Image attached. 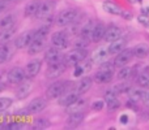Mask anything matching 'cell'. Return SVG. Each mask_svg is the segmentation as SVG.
I'll list each match as a JSON object with an SVG mask.
<instances>
[{"label": "cell", "instance_id": "obj_1", "mask_svg": "<svg viewBox=\"0 0 149 130\" xmlns=\"http://www.w3.org/2000/svg\"><path fill=\"white\" fill-rule=\"evenodd\" d=\"M114 63H103L101 64V68L97 73L94 74V81L98 83H109L113 79L114 76Z\"/></svg>", "mask_w": 149, "mask_h": 130}, {"label": "cell", "instance_id": "obj_2", "mask_svg": "<svg viewBox=\"0 0 149 130\" xmlns=\"http://www.w3.org/2000/svg\"><path fill=\"white\" fill-rule=\"evenodd\" d=\"M77 17H79V12L73 8H68V9H64L58 14L56 17V23L60 26V28H65V26L73 25L77 21Z\"/></svg>", "mask_w": 149, "mask_h": 130}, {"label": "cell", "instance_id": "obj_3", "mask_svg": "<svg viewBox=\"0 0 149 130\" xmlns=\"http://www.w3.org/2000/svg\"><path fill=\"white\" fill-rule=\"evenodd\" d=\"M86 57V51L80 48H74L72 51H70L68 54L64 55V64L68 66H76L81 64Z\"/></svg>", "mask_w": 149, "mask_h": 130}, {"label": "cell", "instance_id": "obj_4", "mask_svg": "<svg viewBox=\"0 0 149 130\" xmlns=\"http://www.w3.org/2000/svg\"><path fill=\"white\" fill-rule=\"evenodd\" d=\"M67 82L64 81H56L52 85H50L46 90V96L49 99H59L67 90Z\"/></svg>", "mask_w": 149, "mask_h": 130}, {"label": "cell", "instance_id": "obj_5", "mask_svg": "<svg viewBox=\"0 0 149 130\" xmlns=\"http://www.w3.org/2000/svg\"><path fill=\"white\" fill-rule=\"evenodd\" d=\"M45 61L47 63V65L51 64H58V63H63L64 61V55H63L62 50L58 47H51L45 52Z\"/></svg>", "mask_w": 149, "mask_h": 130}, {"label": "cell", "instance_id": "obj_6", "mask_svg": "<svg viewBox=\"0 0 149 130\" xmlns=\"http://www.w3.org/2000/svg\"><path fill=\"white\" fill-rule=\"evenodd\" d=\"M55 7H56V1L55 0H42L41 5H39L37 17L38 18H47L54 13Z\"/></svg>", "mask_w": 149, "mask_h": 130}, {"label": "cell", "instance_id": "obj_7", "mask_svg": "<svg viewBox=\"0 0 149 130\" xmlns=\"http://www.w3.org/2000/svg\"><path fill=\"white\" fill-rule=\"evenodd\" d=\"M34 34H36V30H26L24 33H21L17 38H15V47L18 50L29 47V44L34 39Z\"/></svg>", "mask_w": 149, "mask_h": 130}, {"label": "cell", "instance_id": "obj_8", "mask_svg": "<svg viewBox=\"0 0 149 130\" xmlns=\"http://www.w3.org/2000/svg\"><path fill=\"white\" fill-rule=\"evenodd\" d=\"M65 68L67 65L63 63H58V64H51L47 66V70H46V77L50 79H56L62 76L63 73L65 72Z\"/></svg>", "mask_w": 149, "mask_h": 130}, {"label": "cell", "instance_id": "obj_9", "mask_svg": "<svg viewBox=\"0 0 149 130\" xmlns=\"http://www.w3.org/2000/svg\"><path fill=\"white\" fill-rule=\"evenodd\" d=\"M107 104V108L109 111H115L120 107V103L118 100V94L115 92L114 89H110L105 92V99H103Z\"/></svg>", "mask_w": 149, "mask_h": 130}, {"label": "cell", "instance_id": "obj_10", "mask_svg": "<svg viewBox=\"0 0 149 130\" xmlns=\"http://www.w3.org/2000/svg\"><path fill=\"white\" fill-rule=\"evenodd\" d=\"M26 78V73H25V69H21V68H13L9 70L8 73V79H9V83L12 85H20L25 81Z\"/></svg>", "mask_w": 149, "mask_h": 130}, {"label": "cell", "instance_id": "obj_11", "mask_svg": "<svg viewBox=\"0 0 149 130\" xmlns=\"http://www.w3.org/2000/svg\"><path fill=\"white\" fill-rule=\"evenodd\" d=\"M51 44L54 47L63 50L68 46V35L64 31H55L51 35Z\"/></svg>", "mask_w": 149, "mask_h": 130}, {"label": "cell", "instance_id": "obj_12", "mask_svg": "<svg viewBox=\"0 0 149 130\" xmlns=\"http://www.w3.org/2000/svg\"><path fill=\"white\" fill-rule=\"evenodd\" d=\"M134 57V52L132 50H123L120 54L116 55V57L114 59V65L116 68H122V66H126Z\"/></svg>", "mask_w": 149, "mask_h": 130}, {"label": "cell", "instance_id": "obj_13", "mask_svg": "<svg viewBox=\"0 0 149 130\" xmlns=\"http://www.w3.org/2000/svg\"><path fill=\"white\" fill-rule=\"evenodd\" d=\"M42 68V60H31V61H29L28 64L25 66V73H26V78L28 79H31L34 78V77L37 76V74L39 73V70H41Z\"/></svg>", "mask_w": 149, "mask_h": 130}, {"label": "cell", "instance_id": "obj_14", "mask_svg": "<svg viewBox=\"0 0 149 130\" xmlns=\"http://www.w3.org/2000/svg\"><path fill=\"white\" fill-rule=\"evenodd\" d=\"M47 107V100L45 98H36L30 102L28 107L29 113H39Z\"/></svg>", "mask_w": 149, "mask_h": 130}, {"label": "cell", "instance_id": "obj_15", "mask_svg": "<svg viewBox=\"0 0 149 130\" xmlns=\"http://www.w3.org/2000/svg\"><path fill=\"white\" fill-rule=\"evenodd\" d=\"M109 55H110L109 48H106V47H100V48H97L94 51V54H93L92 64H103V63H106Z\"/></svg>", "mask_w": 149, "mask_h": 130}, {"label": "cell", "instance_id": "obj_16", "mask_svg": "<svg viewBox=\"0 0 149 130\" xmlns=\"http://www.w3.org/2000/svg\"><path fill=\"white\" fill-rule=\"evenodd\" d=\"M126 46H127V39L120 36V38H118L116 41L110 43V46H109V52H110V55H118V54H120L123 50H126Z\"/></svg>", "mask_w": 149, "mask_h": 130}, {"label": "cell", "instance_id": "obj_17", "mask_svg": "<svg viewBox=\"0 0 149 130\" xmlns=\"http://www.w3.org/2000/svg\"><path fill=\"white\" fill-rule=\"evenodd\" d=\"M92 85H93V79L90 78V77H84V78L80 79L79 83L76 85V89H74V91H76L77 94L82 95V94L88 92L90 89H92Z\"/></svg>", "mask_w": 149, "mask_h": 130}, {"label": "cell", "instance_id": "obj_18", "mask_svg": "<svg viewBox=\"0 0 149 130\" xmlns=\"http://www.w3.org/2000/svg\"><path fill=\"white\" fill-rule=\"evenodd\" d=\"M94 26H95V22L92 20H89L88 22H85L82 25V28L80 29V36L85 38L86 41L92 42V35H93V30H94Z\"/></svg>", "mask_w": 149, "mask_h": 130}, {"label": "cell", "instance_id": "obj_19", "mask_svg": "<svg viewBox=\"0 0 149 130\" xmlns=\"http://www.w3.org/2000/svg\"><path fill=\"white\" fill-rule=\"evenodd\" d=\"M122 36V30L118 28V26L113 25L110 26V28L106 29V34H105V41L109 42V43H111V42L116 41L118 38H120Z\"/></svg>", "mask_w": 149, "mask_h": 130}, {"label": "cell", "instance_id": "obj_20", "mask_svg": "<svg viewBox=\"0 0 149 130\" xmlns=\"http://www.w3.org/2000/svg\"><path fill=\"white\" fill-rule=\"evenodd\" d=\"M31 89H33V83L31 82H22V83L18 85V89L16 91V96L18 99H25L31 92Z\"/></svg>", "mask_w": 149, "mask_h": 130}, {"label": "cell", "instance_id": "obj_21", "mask_svg": "<svg viewBox=\"0 0 149 130\" xmlns=\"http://www.w3.org/2000/svg\"><path fill=\"white\" fill-rule=\"evenodd\" d=\"M45 43H46V39L34 38L33 41H31V43L29 44V48H28L29 55H37L39 51H42V48L45 47Z\"/></svg>", "mask_w": 149, "mask_h": 130}, {"label": "cell", "instance_id": "obj_22", "mask_svg": "<svg viewBox=\"0 0 149 130\" xmlns=\"http://www.w3.org/2000/svg\"><path fill=\"white\" fill-rule=\"evenodd\" d=\"M105 34H106V26L101 22L95 23L94 30H93V35H92V42H94V43L101 42L102 39H105Z\"/></svg>", "mask_w": 149, "mask_h": 130}, {"label": "cell", "instance_id": "obj_23", "mask_svg": "<svg viewBox=\"0 0 149 130\" xmlns=\"http://www.w3.org/2000/svg\"><path fill=\"white\" fill-rule=\"evenodd\" d=\"M80 94H77L76 91H72V92H67V94H63L62 96L59 98V104L60 105H64V107H68L71 105L72 103H74L77 99H79Z\"/></svg>", "mask_w": 149, "mask_h": 130}, {"label": "cell", "instance_id": "obj_24", "mask_svg": "<svg viewBox=\"0 0 149 130\" xmlns=\"http://www.w3.org/2000/svg\"><path fill=\"white\" fill-rule=\"evenodd\" d=\"M84 118H85V113L82 112V111L72 112V113H70V116H68L67 124L70 126H77V125H80V124L84 121Z\"/></svg>", "mask_w": 149, "mask_h": 130}, {"label": "cell", "instance_id": "obj_25", "mask_svg": "<svg viewBox=\"0 0 149 130\" xmlns=\"http://www.w3.org/2000/svg\"><path fill=\"white\" fill-rule=\"evenodd\" d=\"M13 55V48L9 46V43H4L0 46V64H4L5 61L12 57Z\"/></svg>", "mask_w": 149, "mask_h": 130}, {"label": "cell", "instance_id": "obj_26", "mask_svg": "<svg viewBox=\"0 0 149 130\" xmlns=\"http://www.w3.org/2000/svg\"><path fill=\"white\" fill-rule=\"evenodd\" d=\"M39 5H41V0H31V1H29L25 7V10H24L26 17L37 16L38 9H39Z\"/></svg>", "mask_w": 149, "mask_h": 130}, {"label": "cell", "instance_id": "obj_27", "mask_svg": "<svg viewBox=\"0 0 149 130\" xmlns=\"http://www.w3.org/2000/svg\"><path fill=\"white\" fill-rule=\"evenodd\" d=\"M132 52H134V56L137 57V59H143L149 54V46L145 43H140L136 44V46L132 48Z\"/></svg>", "mask_w": 149, "mask_h": 130}, {"label": "cell", "instance_id": "obj_28", "mask_svg": "<svg viewBox=\"0 0 149 130\" xmlns=\"http://www.w3.org/2000/svg\"><path fill=\"white\" fill-rule=\"evenodd\" d=\"M15 16L13 14H8L5 17H3L0 20V31H4V30H8L10 28H15Z\"/></svg>", "mask_w": 149, "mask_h": 130}, {"label": "cell", "instance_id": "obj_29", "mask_svg": "<svg viewBox=\"0 0 149 130\" xmlns=\"http://www.w3.org/2000/svg\"><path fill=\"white\" fill-rule=\"evenodd\" d=\"M85 105H86V102L84 99H77L74 103H72L71 105L67 107V112L68 113H72V112H79V111H84Z\"/></svg>", "mask_w": 149, "mask_h": 130}, {"label": "cell", "instance_id": "obj_30", "mask_svg": "<svg viewBox=\"0 0 149 130\" xmlns=\"http://www.w3.org/2000/svg\"><path fill=\"white\" fill-rule=\"evenodd\" d=\"M103 9H105L107 13H110V14H116V16H119V14L123 16V13H124L123 10L120 9V7H118L116 4L110 3V1H107V3L103 4Z\"/></svg>", "mask_w": 149, "mask_h": 130}, {"label": "cell", "instance_id": "obj_31", "mask_svg": "<svg viewBox=\"0 0 149 130\" xmlns=\"http://www.w3.org/2000/svg\"><path fill=\"white\" fill-rule=\"evenodd\" d=\"M136 83L143 89H149V72H143L137 76Z\"/></svg>", "mask_w": 149, "mask_h": 130}, {"label": "cell", "instance_id": "obj_32", "mask_svg": "<svg viewBox=\"0 0 149 130\" xmlns=\"http://www.w3.org/2000/svg\"><path fill=\"white\" fill-rule=\"evenodd\" d=\"M132 72L134 70H132V68H130V66H122L118 72V79H120V81H127V79L131 78Z\"/></svg>", "mask_w": 149, "mask_h": 130}, {"label": "cell", "instance_id": "obj_33", "mask_svg": "<svg viewBox=\"0 0 149 130\" xmlns=\"http://www.w3.org/2000/svg\"><path fill=\"white\" fill-rule=\"evenodd\" d=\"M50 28H51V22L46 23V25H43V26H41L38 30H36L34 38H43V39H46L47 35L50 34Z\"/></svg>", "mask_w": 149, "mask_h": 130}, {"label": "cell", "instance_id": "obj_34", "mask_svg": "<svg viewBox=\"0 0 149 130\" xmlns=\"http://www.w3.org/2000/svg\"><path fill=\"white\" fill-rule=\"evenodd\" d=\"M15 31H16V29H15V28H10V29H8V30L0 31V44L8 43V42L10 41V38L13 36Z\"/></svg>", "mask_w": 149, "mask_h": 130}, {"label": "cell", "instance_id": "obj_35", "mask_svg": "<svg viewBox=\"0 0 149 130\" xmlns=\"http://www.w3.org/2000/svg\"><path fill=\"white\" fill-rule=\"evenodd\" d=\"M143 90H137V89H131L128 91V95H130V100L134 103H137L143 99Z\"/></svg>", "mask_w": 149, "mask_h": 130}, {"label": "cell", "instance_id": "obj_36", "mask_svg": "<svg viewBox=\"0 0 149 130\" xmlns=\"http://www.w3.org/2000/svg\"><path fill=\"white\" fill-rule=\"evenodd\" d=\"M12 103L13 100L10 98H0V112H4L5 109H8L12 105Z\"/></svg>", "mask_w": 149, "mask_h": 130}, {"label": "cell", "instance_id": "obj_37", "mask_svg": "<svg viewBox=\"0 0 149 130\" xmlns=\"http://www.w3.org/2000/svg\"><path fill=\"white\" fill-rule=\"evenodd\" d=\"M88 43H89V41H86L85 38H82V36H80V38L76 39V42H74V48H80V50H85L88 46Z\"/></svg>", "mask_w": 149, "mask_h": 130}, {"label": "cell", "instance_id": "obj_38", "mask_svg": "<svg viewBox=\"0 0 149 130\" xmlns=\"http://www.w3.org/2000/svg\"><path fill=\"white\" fill-rule=\"evenodd\" d=\"M114 90H115L116 94H120V92H128L130 90H131V87L127 83H120V85H116V86L114 87Z\"/></svg>", "mask_w": 149, "mask_h": 130}, {"label": "cell", "instance_id": "obj_39", "mask_svg": "<svg viewBox=\"0 0 149 130\" xmlns=\"http://www.w3.org/2000/svg\"><path fill=\"white\" fill-rule=\"evenodd\" d=\"M9 83V79H8V74H1L0 76V91L7 87V85Z\"/></svg>", "mask_w": 149, "mask_h": 130}, {"label": "cell", "instance_id": "obj_40", "mask_svg": "<svg viewBox=\"0 0 149 130\" xmlns=\"http://www.w3.org/2000/svg\"><path fill=\"white\" fill-rule=\"evenodd\" d=\"M105 107V102L103 100H95L92 103V109L94 111H102V108Z\"/></svg>", "mask_w": 149, "mask_h": 130}, {"label": "cell", "instance_id": "obj_41", "mask_svg": "<svg viewBox=\"0 0 149 130\" xmlns=\"http://www.w3.org/2000/svg\"><path fill=\"white\" fill-rule=\"evenodd\" d=\"M84 70H85V66L76 65V68H74V72H73V76L74 77H80L82 73H84Z\"/></svg>", "mask_w": 149, "mask_h": 130}, {"label": "cell", "instance_id": "obj_42", "mask_svg": "<svg viewBox=\"0 0 149 130\" xmlns=\"http://www.w3.org/2000/svg\"><path fill=\"white\" fill-rule=\"evenodd\" d=\"M143 104L145 105L147 108H149V90L148 91H144L143 92V99H141Z\"/></svg>", "mask_w": 149, "mask_h": 130}, {"label": "cell", "instance_id": "obj_43", "mask_svg": "<svg viewBox=\"0 0 149 130\" xmlns=\"http://www.w3.org/2000/svg\"><path fill=\"white\" fill-rule=\"evenodd\" d=\"M139 22L143 23V25H145V26H148L149 25V17H148V16H140V17H139Z\"/></svg>", "mask_w": 149, "mask_h": 130}, {"label": "cell", "instance_id": "obj_44", "mask_svg": "<svg viewBox=\"0 0 149 130\" xmlns=\"http://www.w3.org/2000/svg\"><path fill=\"white\" fill-rule=\"evenodd\" d=\"M5 128H8V129H20L21 124H10V125H7Z\"/></svg>", "mask_w": 149, "mask_h": 130}, {"label": "cell", "instance_id": "obj_45", "mask_svg": "<svg viewBox=\"0 0 149 130\" xmlns=\"http://www.w3.org/2000/svg\"><path fill=\"white\" fill-rule=\"evenodd\" d=\"M5 7H7V1H4V0H0V13H1L3 10L5 9Z\"/></svg>", "mask_w": 149, "mask_h": 130}, {"label": "cell", "instance_id": "obj_46", "mask_svg": "<svg viewBox=\"0 0 149 130\" xmlns=\"http://www.w3.org/2000/svg\"><path fill=\"white\" fill-rule=\"evenodd\" d=\"M120 122L122 124H127V122H128V116H127V115H122L120 116Z\"/></svg>", "mask_w": 149, "mask_h": 130}, {"label": "cell", "instance_id": "obj_47", "mask_svg": "<svg viewBox=\"0 0 149 130\" xmlns=\"http://www.w3.org/2000/svg\"><path fill=\"white\" fill-rule=\"evenodd\" d=\"M131 3H136V1H140V0H130Z\"/></svg>", "mask_w": 149, "mask_h": 130}, {"label": "cell", "instance_id": "obj_48", "mask_svg": "<svg viewBox=\"0 0 149 130\" xmlns=\"http://www.w3.org/2000/svg\"><path fill=\"white\" fill-rule=\"evenodd\" d=\"M4 1H7V3H9V1H13V0H4Z\"/></svg>", "mask_w": 149, "mask_h": 130}, {"label": "cell", "instance_id": "obj_49", "mask_svg": "<svg viewBox=\"0 0 149 130\" xmlns=\"http://www.w3.org/2000/svg\"><path fill=\"white\" fill-rule=\"evenodd\" d=\"M0 128H3V126H1V125H0Z\"/></svg>", "mask_w": 149, "mask_h": 130}]
</instances>
